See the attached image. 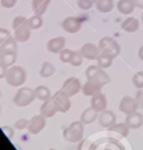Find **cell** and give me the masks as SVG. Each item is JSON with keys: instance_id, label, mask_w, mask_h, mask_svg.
Wrapping results in <instances>:
<instances>
[{"instance_id": "22", "label": "cell", "mask_w": 143, "mask_h": 150, "mask_svg": "<svg viewBox=\"0 0 143 150\" xmlns=\"http://www.w3.org/2000/svg\"><path fill=\"white\" fill-rule=\"evenodd\" d=\"M95 6L101 13H109L114 8V0H96Z\"/></svg>"}, {"instance_id": "25", "label": "cell", "mask_w": 143, "mask_h": 150, "mask_svg": "<svg viewBox=\"0 0 143 150\" xmlns=\"http://www.w3.org/2000/svg\"><path fill=\"white\" fill-rule=\"evenodd\" d=\"M5 52H16V40L13 38H8L0 45V53Z\"/></svg>"}, {"instance_id": "16", "label": "cell", "mask_w": 143, "mask_h": 150, "mask_svg": "<svg viewBox=\"0 0 143 150\" xmlns=\"http://www.w3.org/2000/svg\"><path fill=\"white\" fill-rule=\"evenodd\" d=\"M125 123L130 129H137L143 125V115L138 111L129 114L125 117Z\"/></svg>"}, {"instance_id": "24", "label": "cell", "mask_w": 143, "mask_h": 150, "mask_svg": "<svg viewBox=\"0 0 143 150\" xmlns=\"http://www.w3.org/2000/svg\"><path fill=\"white\" fill-rule=\"evenodd\" d=\"M34 95L36 98H39L41 101H47L50 98V90L45 86H39L35 88Z\"/></svg>"}, {"instance_id": "18", "label": "cell", "mask_w": 143, "mask_h": 150, "mask_svg": "<svg viewBox=\"0 0 143 150\" xmlns=\"http://www.w3.org/2000/svg\"><path fill=\"white\" fill-rule=\"evenodd\" d=\"M121 28H122L123 30L128 32V33H135V32H137L138 28H139V22H138V20H137L136 18L129 16V18H127V19H124V20L122 21Z\"/></svg>"}, {"instance_id": "2", "label": "cell", "mask_w": 143, "mask_h": 150, "mask_svg": "<svg viewBox=\"0 0 143 150\" xmlns=\"http://www.w3.org/2000/svg\"><path fill=\"white\" fill-rule=\"evenodd\" d=\"M26 81V71L20 66H12L6 74V82L12 87H19Z\"/></svg>"}, {"instance_id": "9", "label": "cell", "mask_w": 143, "mask_h": 150, "mask_svg": "<svg viewBox=\"0 0 143 150\" xmlns=\"http://www.w3.org/2000/svg\"><path fill=\"white\" fill-rule=\"evenodd\" d=\"M81 54L83 57L88 59V60H94V59H97V56L100 55V48L98 46L91 43V42H87L84 43L82 47H81Z\"/></svg>"}, {"instance_id": "32", "label": "cell", "mask_w": 143, "mask_h": 150, "mask_svg": "<svg viewBox=\"0 0 143 150\" xmlns=\"http://www.w3.org/2000/svg\"><path fill=\"white\" fill-rule=\"evenodd\" d=\"M82 59H83V56H82L81 52H73V55H72V59H70L69 63L72 66L77 67V66H80L82 63Z\"/></svg>"}, {"instance_id": "8", "label": "cell", "mask_w": 143, "mask_h": 150, "mask_svg": "<svg viewBox=\"0 0 143 150\" xmlns=\"http://www.w3.org/2000/svg\"><path fill=\"white\" fill-rule=\"evenodd\" d=\"M118 108H120V110H121L123 114H125V115L132 114V112L137 111V109H138L135 98H132V97H130V96H124V97H122Z\"/></svg>"}, {"instance_id": "26", "label": "cell", "mask_w": 143, "mask_h": 150, "mask_svg": "<svg viewBox=\"0 0 143 150\" xmlns=\"http://www.w3.org/2000/svg\"><path fill=\"white\" fill-rule=\"evenodd\" d=\"M16 60V52H5V53H0V62H2L4 64L12 66Z\"/></svg>"}, {"instance_id": "27", "label": "cell", "mask_w": 143, "mask_h": 150, "mask_svg": "<svg viewBox=\"0 0 143 150\" xmlns=\"http://www.w3.org/2000/svg\"><path fill=\"white\" fill-rule=\"evenodd\" d=\"M110 131H114V132H117V134H120L121 136H123V137H125V136H128V134H129V127L127 125V123L124 122V123H115L114 125H111V127H109L108 128Z\"/></svg>"}, {"instance_id": "35", "label": "cell", "mask_w": 143, "mask_h": 150, "mask_svg": "<svg viewBox=\"0 0 143 150\" xmlns=\"http://www.w3.org/2000/svg\"><path fill=\"white\" fill-rule=\"evenodd\" d=\"M25 22H27V20H26L25 16H16V18H14V20H13L12 27H13V29H16L19 26H21V25L25 23Z\"/></svg>"}, {"instance_id": "6", "label": "cell", "mask_w": 143, "mask_h": 150, "mask_svg": "<svg viewBox=\"0 0 143 150\" xmlns=\"http://www.w3.org/2000/svg\"><path fill=\"white\" fill-rule=\"evenodd\" d=\"M81 26H82V22H81V20H80L79 18H76V16H68V18H66V19L61 22V27H62L66 32L72 33V34L77 33V32L81 29Z\"/></svg>"}, {"instance_id": "31", "label": "cell", "mask_w": 143, "mask_h": 150, "mask_svg": "<svg viewBox=\"0 0 143 150\" xmlns=\"http://www.w3.org/2000/svg\"><path fill=\"white\" fill-rule=\"evenodd\" d=\"M132 83L137 89L143 88V71H137L132 76Z\"/></svg>"}, {"instance_id": "5", "label": "cell", "mask_w": 143, "mask_h": 150, "mask_svg": "<svg viewBox=\"0 0 143 150\" xmlns=\"http://www.w3.org/2000/svg\"><path fill=\"white\" fill-rule=\"evenodd\" d=\"M53 100L55 101L57 108H59V111L61 112H67L69 109H70V100H69V96L63 91V90H59L54 94L53 96Z\"/></svg>"}, {"instance_id": "4", "label": "cell", "mask_w": 143, "mask_h": 150, "mask_svg": "<svg viewBox=\"0 0 143 150\" xmlns=\"http://www.w3.org/2000/svg\"><path fill=\"white\" fill-rule=\"evenodd\" d=\"M34 97H35L34 90H32L28 87H23V88H20L16 91L13 101L18 107H26V105H28L33 102Z\"/></svg>"}, {"instance_id": "20", "label": "cell", "mask_w": 143, "mask_h": 150, "mask_svg": "<svg viewBox=\"0 0 143 150\" xmlns=\"http://www.w3.org/2000/svg\"><path fill=\"white\" fill-rule=\"evenodd\" d=\"M49 4H50V0H32V8L35 14L42 15L48 8Z\"/></svg>"}, {"instance_id": "1", "label": "cell", "mask_w": 143, "mask_h": 150, "mask_svg": "<svg viewBox=\"0 0 143 150\" xmlns=\"http://www.w3.org/2000/svg\"><path fill=\"white\" fill-rule=\"evenodd\" d=\"M83 123L81 121H75L63 130V138L72 143L80 142L83 137Z\"/></svg>"}, {"instance_id": "43", "label": "cell", "mask_w": 143, "mask_h": 150, "mask_svg": "<svg viewBox=\"0 0 143 150\" xmlns=\"http://www.w3.org/2000/svg\"><path fill=\"white\" fill-rule=\"evenodd\" d=\"M138 57L143 61V46L139 48V50H138Z\"/></svg>"}, {"instance_id": "42", "label": "cell", "mask_w": 143, "mask_h": 150, "mask_svg": "<svg viewBox=\"0 0 143 150\" xmlns=\"http://www.w3.org/2000/svg\"><path fill=\"white\" fill-rule=\"evenodd\" d=\"M135 6L138 7V8H143V0H132Z\"/></svg>"}, {"instance_id": "23", "label": "cell", "mask_w": 143, "mask_h": 150, "mask_svg": "<svg viewBox=\"0 0 143 150\" xmlns=\"http://www.w3.org/2000/svg\"><path fill=\"white\" fill-rule=\"evenodd\" d=\"M113 60L114 57L108 55V54H104V53H100V55L97 56L96 61H97V66L101 67L102 69L104 68H109L111 64H113Z\"/></svg>"}, {"instance_id": "37", "label": "cell", "mask_w": 143, "mask_h": 150, "mask_svg": "<svg viewBox=\"0 0 143 150\" xmlns=\"http://www.w3.org/2000/svg\"><path fill=\"white\" fill-rule=\"evenodd\" d=\"M77 5H79V7L81 9H89V8H91V6L94 4L90 2V1H88V0H79L77 1Z\"/></svg>"}, {"instance_id": "28", "label": "cell", "mask_w": 143, "mask_h": 150, "mask_svg": "<svg viewBox=\"0 0 143 150\" xmlns=\"http://www.w3.org/2000/svg\"><path fill=\"white\" fill-rule=\"evenodd\" d=\"M54 71H55L54 66L50 62H47L46 61V62L42 63V67L40 69V75L42 77H49V76H52L54 74Z\"/></svg>"}, {"instance_id": "15", "label": "cell", "mask_w": 143, "mask_h": 150, "mask_svg": "<svg viewBox=\"0 0 143 150\" xmlns=\"http://www.w3.org/2000/svg\"><path fill=\"white\" fill-rule=\"evenodd\" d=\"M90 104H91V108H94L98 112L105 110V108H107V98H105L104 94L97 93L94 96H91Z\"/></svg>"}, {"instance_id": "38", "label": "cell", "mask_w": 143, "mask_h": 150, "mask_svg": "<svg viewBox=\"0 0 143 150\" xmlns=\"http://www.w3.org/2000/svg\"><path fill=\"white\" fill-rule=\"evenodd\" d=\"M9 36H11V34H9V32H8L7 29L0 28V45H1L4 41H6Z\"/></svg>"}, {"instance_id": "34", "label": "cell", "mask_w": 143, "mask_h": 150, "mask_svg": "<svg viewBox=\"0 0 143 150\" xmlns=\"http://www.w3.org/2000/svg\"><path fill=\"white\" fill-rule=\"evenodd\" d=\"M28 124H29V121H28V120H26V118H19V120L15 122L14 127H15L16 129H19V130H22V129H25V128H28Z\"/></svg>"}, {"instance_id": "44", "label": "cell", "mask_w": 143, "mask_h": 150, "mask_svg": "<svg viewBox=\"0 0 143 150\" xmlns=\"http://www.w3.org/2000/svg\"><path fill=\"white\" fill-rule=\"evenodd\" d=\"M88 1H90V2H93V4H95V2H96V0H88Z\"/></svg>"}, {"instance_id": "13", "label": "cell", "mask_w": 143, "mask_h": 150, "mask_svg": "<svg viewBox=\"0 0 143 150\" xmlns=\"http://www.w3.org/2000/svg\"><path fill=\"white\" fill-rule=\"evenodd\" d=\"M98 123L101 127H104V128H109L111 125H114L116 123V116L113 111L110 110H103L100 112L98 115Z\"/></svg>"}, {"instance_id": "3", "label": "cell", "mask_w": 143, "mask_h": 150, "mask_svg": "<svg viewBox=\"0 0 143 150\" xmlns=\"http://www.w3.org/2000/svg\"><path fill=\"white\" fill-rule=\"evenodd\" d=\"M98 48H100V52L101 53L108 54V55L113 56L114 59L121 52V47L117 43V41L114 40L113 38H109V36H104V38H102L98 41Z\"/></svg>"}, {"instance_id": "33", "label": "cell", "mask_w": 143, "mask_h": 150, "mask_svg": "<svg viewBox=\"0 0 143 150\" xmlns=\"http://www.w3.org/2000/svg\"><path fill=\"white\" fill-rule=\"evenodd\" d=\"M72 55H73V52L70 49H66L63 48L61 52H60V60L61 62H69L70 59H72Z\"/></svg>"}, {"instance_id": "21", "label": "cell", "mask_w": 143, "mask_h": 150, "mask_svg": "<svg viewBox=\"0 0 143 150\" xmlns=\"http://www.w3.org/2000/svg\"><path fill=\"white\" fill-rule=\"evenodd\" d=\"M135 7L136 6H135L132 0H120L117 2V9L122 14H130V13H132Z\"/></svg>"}, {"instance_id": "10", "label": "cell", "mask_w": 143, "mask_h": 150, "mask_svg": "<svg viewBox=\"0 0 143 150\" xmlns=\"http://www.w3.org/2000/svg\"><path fill=\"white\" fill-rule=\"evenodd\" d=\"M101 88H102V84H101L98 81H96V80H94V79H90V80H88V81L83 84V87H82V93H83L86 96H94L95 94L101 93Z\"/></svg>"}, {"instance_id": "17", "label": "cell", "mask_w": 143, "mask_h": 150, "mask_svg": "<svg viewBox=\"0 0 143 150\" xmlns=\"http://www.w3.org/2000/svg\"><path fill=\"white\" fill-rule=\"evenodd\" d=\"M66 45V39L63 36H56L54 39H50L47 43V49L50 53H60Z\"/></svg>"}, {"instance_id": "41", "label": "cell", "mask_w": 143, "mask_h": 150, "mask_svg": "<svg viewBox=\"0 0 143 150\" xmlns=\"http://www.w3.org/2000/svg\"><path fill=\"white\" fill-rule=\"evenodd\" d=\"M7 66L4 64L2 62H0V79L2 77H6V74H7Z\"/></svg>"}, {"instance_id": "7", "label": "cell", "mask_w": 143, "mask_h": 150, "mask_svg": "<svg viewBox=\"0 0 143 150\" xmlns=\"http://www.w3.org/2000/svg\"><path fill=\"white\" fill-rule=\"evenodd\" d=\"M61 90H63L68 96H73L81 90V83L76 77H69L64 81Z\"/></svg>"}, {"instance_id": "11", "label": "cell", "mask_w": 143, "mask_h": 150, "mask_svg": "<svg viewBox=\"0 0 143 150\" xmlns=\"http://www.w3.org/2000/svg\"><path fill=\"white\" fill-rule=\"evenodd\" d=\"M59 111V108L53 98H49L47 101H43V104L40 108V115H42L45 118L46 117H52Z\"/></svg>"}, {"instance_id": "46", "label": "cell", "mask_w": 143, "mask_h": 150, "mask_svg": "<svg viewBox=\"0 0 143 150\" xmlns=\"http://www.w3.org/2000/svg\"><path fill=\"white\" fill-rule=\"evenodd\" d=\"M49 150H55V149H49Z\"/></svg>"}, {"instance_id": "45", "label": "cell", "mask_w": 143, "mask_h": 150, "mask_svg": "<svg viewBox=\"0 0 143 150\" xmlns=\"http://www.w3.org/2000/svg\"><path fill=\"white\" fill-rule=\"evenodd\" d=\"M142 22H143V14H142Z\"/></svg>"}, {"instance_id": "47", "label": "cell", "mask_w": 143, "mask_h": 150, "mask_svg": "<svg viewBox=\"0 0 143 150\" xmlns=\"http://www.w3.org/2000/svg\"><path fill=\"white\" fill-rule=\"evenodd\" d=\"M142 127H143V125H142Z\"/></svg>"}, {"instance_id": "12", "label": "cell", "mask_w": 143, "mask_h": 150, "mask_svg": "<svg viewBox=\"0 0 143 150\" xmlns=\"http://www.w3.org/2000/svg\"><path fill=\"white\" fill-rule=\"evenodd\" d=\"M46 125V121H45V117L42 115H35L34 117H32V120L29 121V124H28V131L33 135L35 134H39Z\"/></svg>"}, {"instance_id": "30", "label": "cell", "mask_w": 143, "mask_h": 150, "mask_svg": "<svg viewBox=\"0 0 143 150\" xmlns=\"http://www.w3.org/2000/svg\"><path fill=\"white\" fill-rule=\"evenodd\" d=\"M28 25H29L30 29H38V28H40L42 26V18H41V15L35 14V15L30 16L28 19Z\"/></svg>"}, {"instance_id": "36", "label": "cell", "mask_w": 143, "mask_h": 150, "mask_svg": "<svg viewBox=\"0 0 143 150\" xmlns=\"http://www.w3.org/2000/svg\"><path fill=\"white\" fill-rule=\"evenodd\" d=\"M135 101H136V103H137L138 109L143 108V91H142L141 89H139V90H137L136 96H135Z\"/></svg>"}, {"instance_id": "40", "label": "cell", "mask_w": 143, "mask_h": 150, "mask_svg": "<svg viewBox=\"0 0 143 150\" xmlns=\"http://www.w3.org/2000/svg\"><path fill=\"white\" fill-rule=\"evenodd\" d=\"M2 131L5 132V135H7V136H8V138H12V137H13V135H14V130H13L11 127H7V125L2 127Z\"/></svg>"}, {"instance_id": "14", "label": "cell", "mask_w": 143, "mask_h": 150, "mask_svg": "<svg viewBox=\"0 0 143 150\" xmlns=\"http://www.w3.org/2000/svg\"><path fill=\"white\" fill-rule=\"evenodd\" d=\"M14 36H15V40L18 42H25L29 39L30 36V27L28 25V20L27 22L22 23L21 26H19L16 29H14Z\"/></svg>"}, {"instance_id": "29", "label": "cell", "mask_w": 143, "mask_h": 150, "mask_svg": "<svg viewBox=\"0 0 143 150\" xmlns=\"http://www.w3.org/2000/svg\"><path fill=\"white\" fill-rule=\"evenodd\" d=\"M93 79L96 80V81H98L102 86H104V84H107V83L110 82V76H109L105 71H103L102 68H100V69L96 71V74L93 76ZM89 80H90V79H89Z\"/></svg>"}, {"instance_id": "19", "label": "cell", "mask_w": 143, "mask_h": 150, "mask_svg": "<svg viewBox=\"0 0 143 150\" xmlns=\"http://www.w3.org/2000/svg\"><path fill=\"white\" fill-rule=\"evenodd\" d=\"M96 118H98V111H96L94 108H87L83 110V112L81 114V118L80 121L83 124H90L93 123Z\"/></svg>"}, {"instance_id": "39", "label": "cell", "mask_w": 143, "mask_h": 150, "mask_svg": "<svg viewBox=\"0 0 143 150\" xmlns=\"http://www.w3.org/2000/svg\"><path fill=\"white\" fill-rule=\"evenodd\" d=\"M0 4L4 8H12L15 6L16 0H0Z\"/></svg>"}]
</instances>
